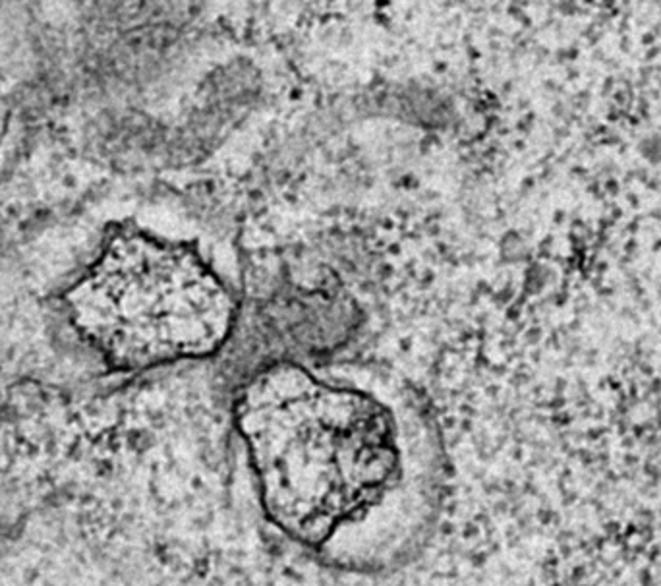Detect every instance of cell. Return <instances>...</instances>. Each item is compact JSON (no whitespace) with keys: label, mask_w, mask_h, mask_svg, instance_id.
I'll return each mask as SVG.
<instances>
[{"label":"cell","mask_w":661,"mask_h":586,"mask_svg":"<svg viewBox=\"0 0 661 586\" xmlns=\"http://www.w3.org/2000/svg\"><path fill=\"white\" fill-rule=\"evenodd\" d=\"M74 322L122 368L221 351L234 300L200 254L144 233H120L68 294Z\"/></svg>","instance_id":"2"},{"label":"cell","mask_w":661,"mask_h":586,"mask_svg":"<svg viewBox=\"0 0 661 586\" xmlns=\"http://www.w3.org/2000/svg\"><path fill=\"white\" fill-rule=\"evenodd\" d=\"M234 420L265 517L300 546L374 567L428 523L435 478L372 393L275 362L242 385Z\"/></svg>","instance_id":"1"}]
</instances>
